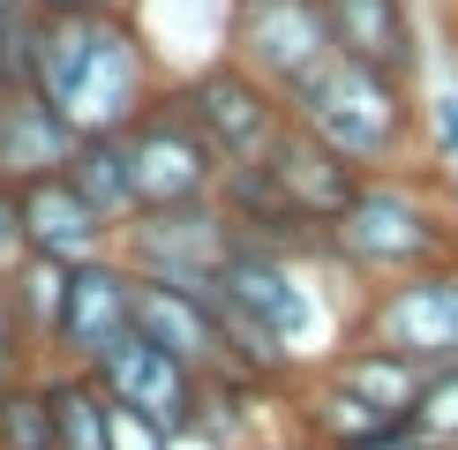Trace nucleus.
<instances>
[{
    "instance_id": "f257e3e1",
    "label": "nucleus",
    "mask_w": 458,
    "mask_h": 450,
    "mask_svg": "<svg viewBox=\"0 0 458 450\" xmlns=\"http://www.w3.org/2000/svg\"><path fill=\"white\" fill-rule=\"evenodd\" d=\"M30 90L75 136H121L165 90V75L136 15H68V23H38Z\"/></svg>"
},
{
    "instance_id": "f03ea898",
    "label": "nucleus",
    "mask_w": 458,
    "mask_h": 450,
    "mask_svg": "<svg viewBox=\"0 0 458 450\" xmlns=\"http://www.w3.org/2000/svg\"><path fill=\"white\" fill-rule=\"evenodd\" d=\"M285 121L301 136H316L323 150L353 165V173H398L421 143V105H413V83L398 75H376L346 61V53H323V61L285 90Z\"/></svg>"
},
{
    "instance_id": "7ed1b4c3",
    "label": "nucleus",
    "mask_w": 458,
    "mask_h": 450,
    "mask_svg": "<svg viewBox=\"0 0 458 450\" xmlns=\"http://www.w3.org/2000/svg\"><path fill=\"white\" fill-rule=\"evenodd\" d=\"M323 248L360 286H391L406 271H428V262L458 255V211L428 180H413L406 165L398 173H360L346 211L323 225Z\"/></svg>"
},
{
    "instance_id": "20e7f679",
    "label": "nucleus",
    "mask_w": 458,
    "mask_h": 450,
    "mask_svg": "<svg viewBox=\"0 0 458 450\" xmlns=\"http://www.w3.org/2000/svg\"><path fill=\"white\" fill-rule=\"evenodd\" d=\"M346 338H360L376 353H398L421 375L458 368V255L428 262V271H406L391 286H369Z\"/></svg>"
},
{
    "instance_id": "39448f33",
    "label": "nucleus",
    "mask_w": 458,
    "mask_h": 450,
    "mask_svg": "<svg viewBox=\"0 0 458 450\" xmlns=\"http://www.w3.org/2000/svg\"><path fill=\"white\" fill-rule=\"evenodd\" d=\"M128 173H136V211H181V203H218V150L203 143V128L181 112L174 90H158L136 121L121 128Z\"/></svg>"
},
{
    "instance_id": "423d86ee",
    "label": "nucleus",
    "mask_w": 458,
    "mask_h": 450,
    "mask_svg": "<svg viewBox=\"0 0 458 450\" xmlns=\"http://www.w3.org/2000/svg\"><path fill=\"white\" fill-rule=\"evenodd\" d=\"M233 225H225L218 203H181V211H136L113 233V255L128 262L150 286H188V293H211L225 255H233Z\"/></svg>"
},
{
    "instance_id": "0eeeda50",
    "label": "nucleus",
    "mask_w": 458,
    "mask_h": 450,
    "mask_svg": "<svg viewBox=\"0 0 458 450\" xmlns=\"http://www.w3.org/2000/svg\"><path fill=\"white\" fill-rule=\"evenodd\" d=\"M181 98V112L203 128V143L218 150V165H263L271 158V143L285 136V105L271 83H256L248 68H233L218 53V61H203L196 75H181V83H165Z\"/></svg>"
},
{
    "instance_id": "6e6552de",
    "label": "nucleus",
    "mask_w": 458,
    "mask_h": 450,
    "mask_svg": "<svg viewBox=\"0 0 458 450\" xmlns=\"http://www.w3.org/2000/svg\"><path fill=\"white\" fill-rule=\"evenodd\" d=\"M323 53H331V38H323L316 0H225V61L248 68L256 83H271L278 98Z\"/></svg>"
},
{
    "instance_id": "1a4fd4ad",
    "label": "nucleus",
    "mask_w": 458,
    "mask_h": 450,
    "mask_svg": "<svg viewBox=\"0 0 458 450\" xmlns=\"http://www.w3.org/2000/svg\"><path fill=\"white\" fill-rule=\"evenodd\" d=\"M128 330H136V271H128L121 255L75 262V271H68V300H61V323H53L46 368H98Z\"/></svg>"
},
{
    "instance_id": "9d476101",
    "label": "nucleus",
    "mask_w": 458,
    "mask_h": 450,
    "mask_svg": "<svg viewBox=\"0 0 458 450\" xmlns=\"http://www.w3.org/2000/svg\"><path fill=\"white\" fill-rule=\"evenodd\" d=\"M83 375L106 390V405L136 412V421L165 428V436H181V428L196 421V375H188L174 353H158L150 338H136V330H128L98 368H83Z\"/></svg>"
},
{
    "instance_id": "9b49d317",
    "label": "nucleus",
    "mask_w": 458,
    "mask_h": 450,
    "mask_svg": "<svg viewBox=\"0 0 458 450\" xmlns=\"http://www.w3.org/2000/svg\"><path fill=\"white\" fill-rule=\"evenodd\" d=\"M316 15H323L331 53H346L376 75H398V83L421 75V30H413L406 0H316Z\"/></svg>"
},
{
    "instance_id": "f8f14e48",
    "label": "nucleus",
    "mask_w": 458,
    "mask_h": 450,
    "mask_svg": "<svg viewBox=\"0 0 458 450\" xmlns=\"http://www.w3.org/2000/svg\"><path fill=\"white\" fill-rule=\"evenodd\" d=\"M136 338H150L158 353H174L188 375H218V368H225V338H218L211 293L150 286V278H136Z\"/></svg>"
},
{
    "instance_id": "ddd939ff",
    "label": "nucleus",
    "mask_w": 458,
    "mask_h": 450,
    "mask_svg": "<svg viewBox=\"0 0 458 450\" xmlns=\"http://www.w3.org/2000/svg\"><path fill=\"white\" fill-rule=\"evenodd\" d=\"M15 203H23V240H30V255H53V262H68V271H75V262L113 255V225L68 188V173L15 188Z\"/></svg>"
},
{
    "instance_id": "4468645a",
    "label": "nucleus",
    "mask_w": 458,
    "mask_h": 450,
    "mask_svg": "<svg viewBox=\"0 0 458 450\" xmlns=\"http://www.w3.org/2000/svg\"><path fill=\"white\" fill-rule=\"evenodd\" d=\"M75 158V128L38 98L30 83L0 90V188H30V180H53L68 173Z\"/></svg>"
},
{
    "instance_id": "2eb2a0df",
    "label": "nucleus",
    "mask_w": 458,
    "mask_h": 450,
    "mask_svg": "<svg viewBox=\"0 0 458 450\" xmlns=\"http://www.w3.org/2000/svg\"><path fill=\"white\" fill-rule=\"evenodd\" d=\"M263 173L278 180V196L293 203V211L309 218V225H331L338 211H346V196L360 188V173H353V165L338 158V150H323L316 136H301L293 121H285V136L271 143V158H263Z\"/></svg>"
},
{
    "instance_id": "dca6fc26",
    "label": "nucleus",
    "mask_w": 458,
    "mask_h": 450,
    "mask_svg": "<svg viewBox=\"0 0 458 450\" xmlns=\"http://www.w3.org/2000/svg\"><path fill=\"white\" fill-rule=\"evenodd\" d=\"M316 368L331 375V383L346 390L353 405H369L384 428H398V436H406L413 398H421V383H428V375L413 368V361H398V353H376V346H360V338H338V346L323 353Z\"/></svg>"
},
{
    "instance_id": "f3484780",
    "label": "nucleus",
    "mask_w": 458,
    "mask_h": 450,
    "mask_svg": "<svg viewBox=\"0 0 458 450\" xmlns=\"http://www.w3.org/2000/svg\"><path fill=\"white\" fill-rule=\"evenodd\" d=\"M68 188L113 225V233H121V225L136 218V173H128V143H121V136H75Z\"/></svg>"
},
{
    "instance_id": "a211bd4d",
    "label": "nucleus",
    "mask_w": 458,
    "mask_h": 450,
    "mask_svg": "<svg viewBox=\"0 0 458 450\" xmlns=\"http://www.w3.org/2000/svg\"><path fill=\"white\" fill-rule=\"evenodd\" d=\"M53 405V450H113V405L83 368H38Z\"/></svg>"
},
{
    "instance_id": "6ab92c4d",
    "label": "nucleus",
    "mask_w": 458,
    "mask_h": 450,
    "mask_svg": "<svg viewBox=\"0 0 458 450\" xmlns=\"http://www.w3.org/2000/svg\"><path fill=\"white\" fill-rule=\"evenodd\" d=\"M8 300H15V323H23V346L38 353V368H46L53 353V323H61V300H68V262L53 255H23L8 271Z\"/></svg>"
},
{
    "instance_id": "aec40b11",
    "label": "nucleus",
    "mask_w": 458,
    "mask_h": 450,
    "mask_svg": "<svg viewBox=\"0 0 458 450\" xmlns=\"http://www.w3.org/2000/svg\"><path fill=\"white\" fill-rule=\"evenodd\" d=\"M0 450H53V405H46V383L15 375V390L0 398Z\"/></svg>"
},
{
    "instance_id": "412c9836",
    "label": "nucleus",
    "mask_w": 458,
    "mask_h": 450,
    "mask_svg": "<svg viewBox=\"0 0 458 450\" xmlns=\"http://www.w3.org/2000/svg\"><path fill=\"white\" fill-rule=\"evenodd\" d=\"M406 436H413V443H428V450H458V368H436L428 383H421Z\"/></svg>"
},
{
    "instance_id": "4be33fe9",
    "label": "nucleus",
    "mask_w": 458,
    "mask_h": 450,
    "mask_svg": "<svg viewBox=\"0 0 458 450\" xmlns=\"http://www.w3.org/2000/svg\"><path fill=\"white\" fill-rule=\"evenodd\" d=\"M0 368L8 375H30L38 353L23 346V323H15V300H8V278H0Z\"/></svg>"
},
{
    "instance_id": "5701e85b",
    "label": "nucleus",
    "mask_w": 458,
    "mask_h": 450,
    "mask_svg": "<svg viewBox=\"0 0 458 450\" xmlns=\"http://www.w3.org/2000/svg\"><path fill=\"white\" fill-rule=\"evenodd\" d=\"M23 255H30V240H23V203H15V188H0V278H8Z\"/></svg>"
},
{
    "instance_id": "b1692460",
    "label": "nucleus",
    "mask_w": 458,
    "mask_h": 450,
    "mask_svg": "<svg viewBox=\"0 0 458 450\" xmlns=\"http://www.w3.org/2000/svg\"><path fill=\"white\" fill-rule=\"evenodd\" d=\"M38 23H68V15H128L136 0H23Z\"/></svg>"
},
{
    "instance_id": "393cba45",
    "label": "nucleus",
    "mask_w": 458,
    "mask_h": 450,
    "mask_svg": "<svg viewBox=\"0 0 458 450\" xmlns=\"http://www.w3.org/2000/svg\"><path fill=\"white\" fill-rule=\"evenodd\" d=\"M271 450H323V443H301V436H293V443H271Z\"/></svg>"
},
{
    "instance_id": "a878e982",
    "label": "nucleus",
    "mask_w": 458,
    "mask_h": 450,
    "mask_svg": "<svg viewBox=\"0 0 458 450\" xmlns=\"http://www.w3.org/2000/svg\"><path fill=\"white\" fill-rule=\"evenodd\" d=\"M391 450H428V443H413V436H398V443H391Z\"/></svg>"
},
{
    "instance_id": "bb28decb",
    "label": "nucleus",
    "mask_w": 458,
    "mask_h": 450,
    "mask_svg": "<svg viewBox=\"0 0 458 450\" xmlns=\"http://www.w3.org/2000/svg\"><path fill=\"white\" fill-rule=\"evenodd\" d=\"M8 390H15V375H8V368H0V398H8Z\"/></svg>"
},
{
    "instance_id": "cd10ccee",
    "label": "nucleus",
    "mask_w": 458,
    "mask_h": 450,
    "mask_svg": "<svg viewBox=\"0 0 458 450\" xmlns=\"http://www.w3.org/2000/svg\"><path fill=\"white\" fill-rule=\"evenodd\" d=\"M15 8H23V0H0V15H15Z\"/></svg>"
}]
</instances>
